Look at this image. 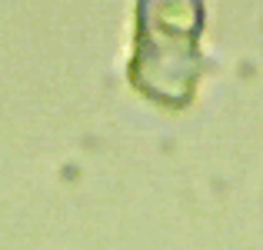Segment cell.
Returning <instances> with one entry per match:
<instances>
[{"label":"cell","mask_w":263,"mask_h":250,"mask_svg":"<svg viewBox=\"0 0 263 250\" xmlns=\"http://www.w3.org/2000/svg\"><path fill=\"white\" fill-rule=\"evenodd\" d=\"M197 33L200 4L197 0H143L140 4V44H137L134 77L140 87L157 74L167 53V103H183L197 70Z\"/></svg>","instance_id":"6da1fadb"}]
</instances>
